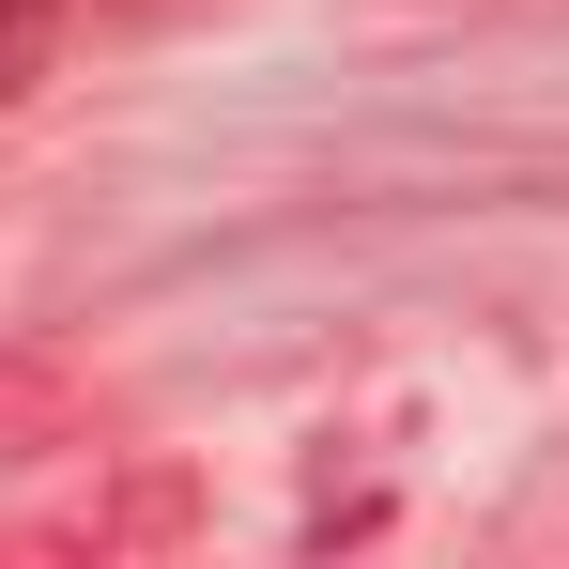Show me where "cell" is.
<instances>
[{
	"mask_svg": "<svg viewBox=\"0 0 569 569\" xmlns=\"http://www.w3.org/2000/svg\"><path fill=\"white\" fill-rule=\"evenodd\" d=\"M47 31H62L47 0H0V93H31V78H47Z\"/></svg>",
	"mask_w": 569,
	"mask_h": 569,
	"instance_id": "1",
	"label": "cell"
}]
</instances>
